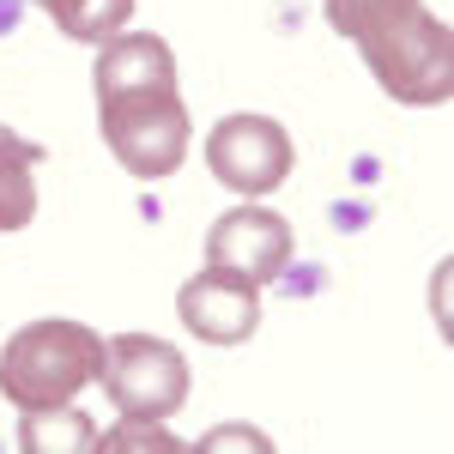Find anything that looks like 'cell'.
<instances>
[{
  "instance_id": "1",
  "label": "cell",
  "mask_w": 454,
  "mask_h": 454,
  "mask_svg": "<svg viewBox=\"0 0 454 454\" xmlns=\"http://www.w3.org/2000/svg\"><path fill=\"white\" fill-rule=\"evenodd\" d=\"M98 121L115 164L140 182H164L188 158V104L176 85V55L164 36L121 31L98 43Z\"/></svg>"
},
{
  "instance_id": "2",
  "label": "cell",
  "mask_w": 454,
  "mask_h": 454,
  "mask_svg": "<svg viewBox=\"0 0 454 454\" xmlns=\"http://www.w3.org/2000/svg\"><path fill=\"white\" fill-rule=\"evenodd\" d=\"M109 340H98V327L67 321V315H43L25 321L6 346H0V394L19 412H49L67 406L85 387L104 382Z\"/></svg>"
},
{
  "instance_id": "3",
  "label": "cell",
  "mask_w": 454,
  "mask_h": 454,
  "mask_svg": "<svg viewBox=\"0 0 454 454\" xmlns=\"http://www.w3.org/2000/svg\"><path fill=\"white\" fill-rule=\"evenodd\" d=\"M364 49V67L376 73L394 104H412V109H442L454 98V31L424 12V0H412L406 12H394L382 25L357 36Z\"/></svg>"
},
{
  "instance_id": "4",
  "label": "cell",
  "mask_w": 454,
  "mask_h": 454,
  "mask_svg": "<svg viewBox=\"0 0 454 454\" xmlns=\"http://www.w3.org/2000/svg\"><path fill=\"white\" fill-rule=\"evenodd\" d=\"M104 394L121 419H170L188 406V357L158 333H115L104 364Z\"/></svg>"
},
{
  "instance_id": "5",
  "label": "cell",
  "mask_w": 454,
  "mask_h": 454,
  "mask_svg": "<svg viewBox=\"0 0 454 454\" xmlns=\"http://www.w3.org/2000/svg\"><path fill=\"white\" fill-rule=\"evenodd\" d=\"M297 164L291 134L273 115H224L207 134V170L231 194H273Z\"/></svg>"
},
{
  "instance_id": "6",
  "label": "cell",
  "mask_w": 454,
  "mask_h": 454,
  "mask_svg": "<svg viewBox=\"0 0 454 454\" xmlns=\"http://www.w3.org/2000/svg\"><path fill=\"white\" fill-rule=\"evenodd\" d=\"M291 218L273 207H231L218 224L207 231V267H224V273H243V279L267 285L291 267Z\"/></svg>"
},
{
  "instance_id": "7",
  "label": "cell",
  "mask_w": 454,
  "mask_h": 454,
  "mask_svg": "<svg viewBox=\"0 0 454 454\" xmlns=\"http://www.w3.org/2000/svg\"><path fill=\"white\" fill-rule=\"evenodd\" d=\"M176 315L207 346H243L261 327V285L243 273H224V267H207L176 291Z\"/></svg>"
},
{
  "instance_id": "8",
  "label": "cell",
  "mask_w": 454,
  "mask_h": 454,
  "mask_svg": "<svg viewBox=\"0 0 454 454\" xmlns=\"http://www.w3.org/2000/svg\"><path fill=\"white\" fill-rule=\"evenodd\" d=\"M36 164H43V145L0 128V231H25L36 218Z\"/></svg>"
},
{
  "instance_id": "9",
  "label": "cell",
  "mask_w": 454,
  "mask_h": 454,
  "mask_svg": "<svg viewBox=\"0 0 454 454\" xmlns=\"http://www.w3.org/2000/svg\"><path fill=\"white\" fill-rule=\"evenodd\" d=\"M19 449L25 454H98V424L79 406H49V412H19Z\"/></svg>"
},
{
  "instance_id": "10",
  "label": "cell",
  "mask_w": 454,
  "mask_h": 454,
  "mask_svg": "<svg viewBox=\"0 0 454 454\" xmlns=\"http://www.w3.org/2000/svg\"><path fill=\"white\" fill-rule=\"evenodd\" d=\"M49 19H55V31L73 36V43H109V36L128 31V19H134V0H55L49 6Z\"/></svg>"
},
{
  "instance_id": "11",
  "label": "cell",
  "mask_w": 454,
  "mask_h": 454,
  "mask_svg": "<svg viewBox=\"0 0 454 454\" xmlns=\"http://www.w3.org/2000/svg\"><path fill=\"white\" fill-rule=\"evenodd\" d=\"M412 0H327V25L340 36H357L370 31V25H382V19H394V12H406Z\"/></svg>"
},
{
  "instance_id": "12",
  "label": "cell",
  "mask_w": 454,
  "mask_h": 454,
  "mask_svg": "<svg viewBox=\"0 0 454 454\" xmlns=\"http://www.w3.org/2000/svg\"><path fill=\"white\" fill-rule=\"evenodd\" d=\"M115 449H176V442L158 430V419H121L115 430H98V454Z\"/></svg>"
},
{
  "instance_id": "13",
  "label": "cell",
  "mask_w": 454,
  "mask_h": 454,
  "mask_svg": "<svg viewBox=\"0 0 454 454\" xmlns=\"http://www.w3.org/2000/svg\"><path fill=\"white\" fill-rule=\"evenodd\" d=\"M36 6H43V12H49V6H55V0H36Z\"/></svg>"
}]
</instances>
